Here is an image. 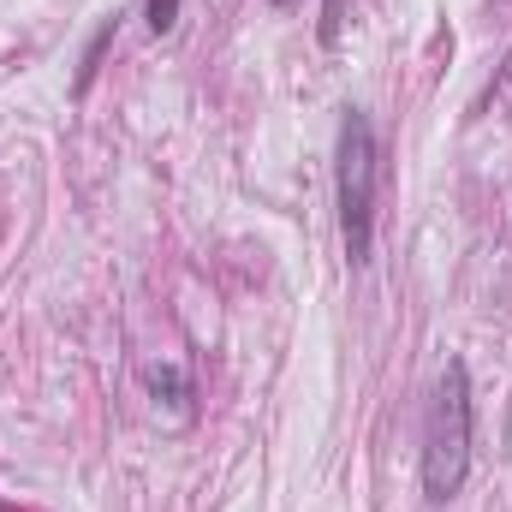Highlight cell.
<instances>
[{"instance_id":"6da1fadb","label":"cell","mask_w":512,"mask_h":512,"mask_svg":"<svg viewBox=\"0 0 512 512\" xmlns=\"http://www.w3.org/2000/svg\"><path fill=\"white\" fill-rule=\"evenodd\" d=\"M376 191H382V149L364 108L340 114L334 143V209H340V245L352 268H370L376 256Z\"/></svg>"},{"instance_id":"7a4b0ae2","label":"cell","mask_w":512,"mask_h":512,"mask_svg":"<svg viewBox=\"0 0 512 512\" xmlns=\"http://www.w3.org/2000/svg\"><path fill=\"white\" fill-rule=\"evenodd\" d=\"M471 477V370L453 358L435 382L429 423H423V495L447 507Z\"/></svg>"},{"instance_id":"3957f363","label":"cell","mask_w":512,"mask_h":512,"mask_svg":"<svg viewBox=\"0 0 512 512\" xmlns=\"http://www.w3.org/2000/svg\"><path fill=\"white\" fill-rule=\"evenodd\" d=\"M143 387H149V399H155V405H167V411L191 417L197 387H191V376H185L179 364H143Z\"/></svg>"},{"instance_id":"277c9868","label":"cell","mask_w":512,"mask_h":512,"mask_svg":"<svg viewBox=\"0 0 512 512\" xmlns=\"http://www.w3.org/2000/svg\"><path fill=\"white\" fill-rule=\"evenodd\" d=\"M108 42H114V18L90 36V48H84V66H78V90H90V78H96V66H102V54H108Z\"/></svg>"},{"instance_id":"5b68a950","label":"cell","mask_w":512,"mask_h":512,"mask_svg":"<svg viewBox=\"0 0 512 512\" xmlns=\"http://www.w3.org/2000/svg\"><path fill=\"white\" fill-rule=\"evenodd\" d=\"M179 6H185V0H143V24H149L155 36H173V24H179Z\"/></svg>"},{"instance_id":"8992f818","label":"cell","mask_w":512,"mask_h":512,"mask_svg":"<svg viewBox=\"0 0 512 512\" xmlns=\"http://www.w3.org/2000/svg\"><path fill=\"white\" fill-rule=\"evenodd\" d=\"M268 6H292V0H268Z\"/></svg>"}]
</instances>
